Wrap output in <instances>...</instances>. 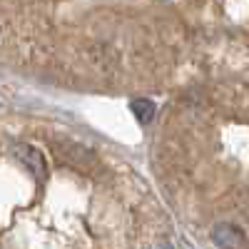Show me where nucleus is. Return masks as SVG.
Returning a JSON list of instances; mask_svg holds the SVG:
<instances>
[{
  "label": "nucleus",
  "instance_id": "nucleus-1",
  "mask_svg": "<svg viewBox=\"0 0 249 249\" xmlns=\"http://www.w3.org/2000/svg\"><path fill=\"white\" fill-rule=\"evenodd\" d=\"M55 152H57V157L62 160V162H68L70 167H75V170H90L92 164H97V157L88 150V147H82V144H77V142H57L55 144Z\"/></svg>",
  "mask_w": 249,
  "mask_h": 249
},
{
  "label": "nucleus",
  "instance_id": "nucleus-2",
  "mask_svg": "<svg viewBox=\"0 0 249 249\" xmlns=\"http://www.w3.org/2000/svg\"><path fill=\"white\" fill-rule=\"evenodd\" d=\"M212 239L222 247V249H242L244 247V234L239 232V227L234 224H217Z\"/></svg>",
  "mask_w": 249,
  "mask_h": 249
},
{
  "label": "nucleus",
  "instance_id": "nucleus-3",
  "mask_svg": "<svg viewBox=\"0 0 249 249\" xmlns=\"http://www.w3.org/2000/svg\"><path fill=\"white\" fill-rule=\"evenodd\" d=\"M15 155L20 162H25V167L37 177V179H43L45 177V157L40 155L35 147H28V144H20V147H15Z\"/></svg>",
  "mask_w": 249,
  "mask_h": 249
},
{
  "label": "nucleus",
  "instance_id": "nucleus-4",
  "mask_svg": "<svg viewBox=\"0 0 249 249\" xmlns=\"http://www.w3.org/2000/svg\"><path fill=\"white\" fill-rule=\"evenodd\" d=\"M130 110H132V115L137 117L140 124H150V122L155 120V102H152V100L137 97V100H132Z\"/></svg>",
  "mask_w": 249,
  "mask_h": 249
}]
</instances>
